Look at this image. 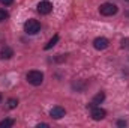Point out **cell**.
Wrapping results in <instances>:
<instances>
[{
  "instance_id": "cell-13",
  "label": "cell",
  "mask_w": 129,
  "mask_h": 128,
  "mask_svg": "<svg viewBox=\"0 0 129 128\" xmlns=\"http://www.w3.org/2000/svg\"><path fill=\"white\" fill-rule=\"evenodd\" d=\"M8 18H9V12L6 9H0V23L5 21V20H8Z\"/></svg>"
},
{
  "instance_id": "cell-15",
  "label": "cell",
  "mask_w": 129,
  "mask_h": 128,
  "mask_svg": "<svg viewBox=\"0 0 129 128\" xmlns=\"http://www.w3.org/2000/svg\"><path fill=\"white\" fill-rule=\"evenodd\" d=\"M0 3H2V5H5V6H9V5H12V3H14V0H0Z\"/></svg>"
},
{
  "instance_id": "cell-16",
  "label": "cell",
  "mask_w": 129,
  "mask_h": 128,
  "mask_svg": "<svg viewBox=\"0 0 129 128\" xmlns=\"http://www.w3.org/2000/svg\"><path fill=\"white\" fill-rule=\"evenodd\" d=\"M117 125H119V127H125V125H126V122H125V121H119V122H117Z\"/></svg>"
},
{
  "instance_id": "cell-8",
  "label": "cell",
  "mask_w": 129,
  "mask_h": 128,
  "mask_svg": "<svg viewBox=\"0 0 129 128\" xmlns=\"http://www.w3.org/2000/svg\"><path fill=\"white\" fill-rule=\"evenodd\" d=\"M14 56V51H12V48H9V47H5V48H2V51H0V57L2 59H11Z\"/></svg>"
},
{
  "instance_id": "cell-6",
  "label": "cell",
  "mask_w": 129,
  "mask_h": 128,
  "mask_svg": "<svg viewBox=\"0 0 129 128\" xmlns=\"http://www.w3.org/2000/svg\"><path fill=\"white\" fill-rule=\"evenodd\" d=\"M105 116H107V112H105L104 109L96 107V105L92 109V119H93V121H102Z\"/></svg>"
},
{
  "instance_id": "cell-18",
  "label": "cell",
  "mask_w": 129,
  "mask_h": 128,
  "mask_svg": "<svg viewBox=\"0 0 129 128\" xmlns=\"http://www.w3.org/2000/svg\"><path fill=\"white\" fill-rule=\"evenodd\" d=\"M125 2H128V3H129V0H125Z\"/></svg>"
},
{
  "instance_id": "cell-14",
  "label": "cell",
  "mask_w": 129,
  "mask_h": 128,
  "mask_svg": "<svg viewBox=\"0 0 129 128\" xmlns=\"http://www.w3.org/2000/svg\"><path fill=\"white\" fill-rule=\"evenodd\" d=\"M122 48H125V50H129V38H125V39H122Z\"/></svg>"
},
{
  "instance_id": "cell-10",
  "label": "cell",
  "mask_w": 129,
  "mask_h": 128,
  "mask_svg": "<svg viewBox=\"0 0 129 128\" xmlns=\"http://www.w3.org/2000/svg\"><path fill=\"white\" fill-rule=\"evenodd\" d=\"M104 99H105V94H104V92H99V94L93 98V102H92V104H95V105H96V104H101Z\"/></svg>"
},
{
  "instance_id": "cell-17",
  "label": "cell",
  "mask_w": 129,
  "mask_h": 128,
  "mask_svg": "<svg viewBox=\"0 0 129 128\" xmlns=\"http://www.w3.org/2000/svg\"><path fill=\"white\" fill-rule=\"evenodd\" d=\"M0 101H2V95H0Z\"/></svg>"
},
{
  "instance_id": "cell-9",
  "label": "cell",
  "mask_w": 129,
  "mask_h": 128,
  "mask_svg": "<svg viewBox=\"0 0 129 128\" xmlns=\"http://www.w3.org/2000/svg\"><path fill=\"white\" fill-rule=\"evenodd\" d=\"M57 42H59V35H54V36H53V38H51V39L47 42V45H45V50H50V48H51V47H54Z\"/></svg>"
},
{
  "instance_id": "cell-1",
  "label": "cell",
  "mask_w": 129,
  "mask_h": 128,
  "mask_svg": "<svg viewBox=\"0 0 129 128\" xmlns=\"http://www.w3.org/2000/svg\"><path fill=\"white\" fill-rule=\"evenodd\" d=\"M27 81L33 84V86H39V84H42V81H44V74L41 72V71H36V69H33V71H29L27 72Z\"/></svg>"
},
{
  "instance_id": "cell-3",
  "label": "cell",
  "mask_w": 129,
  "mask_h": 128,
  "mask_svg": "<svg viewBox=\"0 0 129 128\" xmlns=\"http://www.w3.org/2000/svg\"><path fill=\"white\" fill-rule=\"evenodd\" d=\"M99 12L105 17H111L117 12V6L114 3H104V5L99 6Z\"/></svg>"
},
{
  "instance_id": "cell-5",
  "label": "cell",
  "mask_w": 129,
  "mask_h": 128,
  "mask_svg": "<svg viewBox=\"0 0 129 128\" xmlns=\"http://www.w3.org/2000/svg\"><path fill=\"white\" fill-rule=\"evenodd\" d=\"M108 45H110V41H108L107 38H104V36H99V38H96V39L93 41V47H95L96 50H105Z\"/></svg>"
},
{
  "instance_id": "cell-11",
  "label": "cell",
  "mask_w": 129,
  "mask_h": 128,
  "mask_svg": "<svg viewBox=\"0 0 129 128\" xmlns=\"http://www.w3.org/2000/svg\"><path fill=\"white\" fill-rule=\"evenodd\" d=\"M15 122H14V119H3V121H0V128H8V127H12Z\"/></svg>"
},
{
  "instance_id": "cell-2",
  "label": "cell",
  "mask_w": 129,
  "mask_h": 128,
  "mask_svg": "<svg viewBox=\"0 0 129 128\" xmlns=\"http://www.w3.org/2000/svg\"><path fill=\"white\" fill-rule=\"evenodd\" d=\"M41 30V24H39V21L38 20H27L26 23H24V32L29 33V35H35V33H38Z\"/></svg>"
},
{
  "instance_id": "cell-12",
  "label": "cell",
  "mask_w": 129,
  "mask_h": 128,
  "mask_svg": "<svg viewBox=\"0 0 129 128\" xmlns=\"http://www.w3.org/2000/svg\"><path fill=\"white\" fill-rule=\"evenodd\" d=\"M17 105H18V99H17V98H9V99H8V109L12 110V109H15Z\"/></svg>"
},
{
  "instance_id": "cell-7",
  "label": "cell",
  "mask_w": 129,
  "mask_h": 128,
  "mask_svg": "<svg viewBox=\"0 0 129 128\" xmlns=\"http://www.w3.org/2000/svg\"><path fill=\"white\" fill-rule=\"evenodd\" d=\"M64 109L63 107H60V105H56V107H53L51 109V112H50V116L53 118V119H60V118H63L64 116Z\"/></svg>"
},
{
  "instance_id": "cell-4",
  "label": "cell",
  "mask_w": 129,
  "mask_h": 128,
  "mask_svg": "<svg viewBox=\"0 0 129 128\" xmlns=\"http://www.w3.org/2000/svg\"><path fill=\"white\" fill-rule=\"evenodd\" d=\"M36 8H38V12H39V14H42V15H48V14L53 11V3L48 2V0H42V2L38 3Z\"/></svg>"
}]
</instances>
